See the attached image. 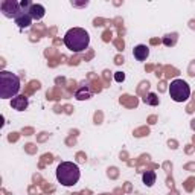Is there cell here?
<instances>
[{
  "label": "cell",
  "mask_w": 195,
  "mask_h": 195,
  "mask_svg": "<svg viewBox=\"0 0 195 195\" xmlns=\"http://www.w3.org/2000/svg\"><path fill=\"white\" fill-rule=\"evenodd\" d=\"M114 44H116V47H117L119 50H122V49H124V46H125L122 38H117V40H114Z\"/></svg>",
  "instance_id": "obj_25"
},
{
  "label": "cell",
  "mask_w": 195,
  "mask_h": 195,
  "mask_svg": "<svg viewBox=\"0 0 195 195\" xmlns=\"http://www.w3.org/2000/svg\"><path fill=\"white\" fill-rule=\"evenodd\" d=\"M195 187V178H187L186 183H185V189H186L187 192H192Z\"/></svg>",
  "instance_id": "obj_18"
},
{
  "label": "cell",
  "mask_w": 195,
  "mask_h": 195,
  "mask_svg": "<svg viewBox=\"0 0 195 195\" xmlns=\"http://www.w3.org/2000/svg\"><path fill=\"white\" fill-rule=\"evenodd\" d=\"M169 95L172 98V101H175V102H185L191 96V89L186 81L174 79L169 85Z\"/></svg>",
  "instance_id": "obj_4"
},
{
  "label": "cell",
  "mask_w": 195,
  "mask_h": 195,
  "mask_svg": "<svg viewBox=\"0 0 195 195\" xmlns=\"http://www.w3.org/2000/svg\"><path fill=\"white\" fill-rule=\"evenodd\" d=\"M185 168H186L187 171H195V163H187Z\"/></svg>",
  "instance_id": "obj_35"
},
{
  "label": "cell",
  "mask_w": 195,
  "mask_h": 195,
  "mask_svg": "<svg viewBox=\"0 0 195 195\" xmlns=\"http://www.w3.org/2000/svg\"><path fill=\"white\" fill-rule=\"evenodd\" d=\"M192 128L195 130V121H192Z\"/></svg>",
  "instance_id": "obj_49"
},
{
  "label": "cell",
  "mask_w": 195,
  "mask_h": 195,
  "mask_svg": "<svg viewBox=\"0 0 195 195\" xmlns=\"http://www.w3.org/2000/svg\"><path fill=\"white\" fill-rule=\"evenodd\" d=\"M156 75H157V76L162 75V67H157V69H156Z\"/></svg>",
  "instance_id": "obj_41"
},
{
  "label": "cell",
  "mask_w": 195,
  "mask_h": 195,
  "mask_svg": "<svg viewBox=\"0 0 195 195\" xmlns=\"http://www.w3.org/2000/svg\"><path fill=\"white\" fill-rule=\"evenodd\" d=\"M133 55H134V58H136L137 61H145V60L148 58V55H150V49H148L145 44H139V46L134 47Z\"/></svg>",
  "instance_id": "obj_8"
},
{
  "label": "cell",
  "mask_w": 195,
  "mask_h": 195,
  "mask_svg": "<svg viewBox=\"0 0 195 195\" xmlns=\"http://www.w3.org/2000/svg\"><path fill=\"white\" fill-rule=\"evenodd\" d=\"M44 12H46L44 6H43V5H38V3H32V6L27 9V14L34 18V20H41V18L44 17Z\"/></svg>",
  "instance_id": "obj_6"
},
{
  "label": "cell",
  "mask_w": 195,
  "mask_h": 195,
  "mask_svg": "<svg viewBox=\"0 0 195 195\" xmlns=\"http://www.w3.org/2000/svg\"><path fill=\"white\" fill-rule=\"evenodd\" d=\"M72 5L76 6V8H82V6H87L89 2H87V0H85V2H72Z\"/></svg>",
  "instance_id": "obj_26"
},
{
  "label": "cell",
  "mask_w": 195,
  "mask_h": 195,
  "mask_svg": "<svg viewBox=\"0 0 195 195\" xmlns=\"http://www.w3.org/2000/svg\"><path fill=\"white\" fill-rule=\"evenodd\" d=\"M148 121H150V124H156L157 117H156V116H150V119H148Z\"/></svg>",
  "instance_id": "obj_39"
},
{
  "label": "cell",
  "mask_w": 195,
  "mask_h": 195,
  "mask_svg": "<svg viewBox=\"0 0 195 195\" xmlns=\"http://www.w3.org/2000/svg\"><path fill=\"white\" fill-rule=\"evenodd\" d=\"M156 178H157V175H156L154 171H151V169L145 171V172H143V185L151 187L154 183H156Z\"/></svg>",
  "instance_id": "obj_10"
},
{
  "label": "cell",
  "mask_w": 195,
  "mask_h": 195,
  "mask_svg": "<svg viewBox=\"0 0 195 195\" xmlns=\"http://www.w3.org/2000/svg\"><path fill=\"white\" fill-rule=\"evenodd\" d=\"M165 70H166V78L177 76V75H178V70H177V69H174V67H166Z\"/></svg>",
  "instance_id": "obj_21"
},
{
  "label": "cell",
  "mask_w": 195,
  "mask_h": 195,
  "mask_svg": "<svg viewBox=\"0 0 195 195\" xmlns=\"http://www.w3.org/2000/svg\"><path fill=\"white\" fill-rule=\"evenodd\" d=\"M29 192H31V194H35V187H29Z\"/></svg>",
  "instance_id": "obj_46"
},
{
  "label": "cell",
  "mask_w": 195,
  "mask_h": 195,
  "mask_svg": "<svg viewBox=\"0 0 195 195\" xmlns=\"http://www.w3.org/2000/svg\"><path fill=\"white\" fill-rule=\"evenodd\" d=\"M148 89H150V82H148V81H143V82H140V85H139L137 91H139V95H143V96H146L145 90L148 91Z\"/></svg>",
  "instance_id": "obj_17"
},
{
  "label": "cell",
  "mask_w": 195,
  "mask_h": 195,
  "mask_svg": "<svg viewBox=\"0 0 195 195\" xmlns=\"http://www.w3.org/2000/svg\"><path fill=\"white\" fill-rule=\"evenodd\" d=\"M47 137H49V134H47V133H40V136H38V142H44Z\"/></svg>",
  "instance_id": "obj_32"
},
{
  "label": "cell",
  "mask_w": 195,
  "mask_h": 195,
  "mask_svg": "<svg viewBox=\"0 0 195 195\" xmlns=\"http://www.w3.org/2000/svg\"><path fill=\"white\" fill-rule=\"evenodd\" d=\"M21 133L25 134V136H31V134H34V128H23Z\"/></svg>",
  "instance_id": "obj_30"
},
{
  "label": "cell",
  "mask_w": 195,
  "mask_h": 195,
  "mask_svg": "<svg viewBox=\"0 0 195 195\" xmlns=\"http://www.w3.org/2000/svg\"><path fill=\"white\" fill-rule=\"evenodd\" d=\"M114 60H116V61H114L116 64H122V62H124V58H122L121 55H117V56H116Z\"/></svg>",
  "instance_id": "obj_37"
},
{
  "label": "cell",
  "mask_w": 195,
  "mask_h": 195,
  "mask_svg": "<svg viewBox=\"0 0 195 195\" xmlns=\"http://www.w3.org/2000/svg\"><path fill=\"white\" fill-rule=\"evenodd\" d=\"M25 151L29 154H34V152H37V146L34 143H27V145H25Z\"/></svg>",
  "instance_id": "obj_22"
},
{
  "label": "cell",
  "mask_w": 195,
  "mask_h": 195,
  "mask_svg": "<svg viewBox=\"0 0 195 195\" xmlns=\"http://www.w3.org/2000/svg\"><path fill=\"white\" fill-rule=\"evenodd\" d=\"M160 43V40H157V38H152L151 40V44H159Z\"/></svg>",
  "instance_id": "obj_40"
},
{
  "label": "cell",
  "mask_w": 195,
  "mask_h": 195,
  "mask_svg": "<svg viewBox=\"0 0 195 195\" xmlns=\"http://www.w3.org/2000/svg\"><path fill=\"white\" fill-rule=\"evenodd\" d=\"M189 76H195V61L189 66Z\"/></svg>",
  "instance_id": "obj_31"
},
{
  "label": "cell",
  "mask_w": 195,
  "mask_h": 195,
  "mask_svg": "<svg viewBox=\"0 0 195 195\" xmlns=\"http://www.w3.org/2000/svg\"><path fill=\"white\" fill-rule=\"evenodd\" d=\"M191 27H192V29H195V21H194V20L191 21Z\"/></svg>",
  "instance_id": "obj_48"
},
{
  "label": "cell",
  "mask_w": 195,
  "mask_h": 195,
  "mask_svg": "<svg viewBox=\"0 0 195 195\" xmlns=\"http://www.w3.org/2000/svg\"><path fill=\"white\" fill-rule=\"evenodd\" d=\"M11 107L17 111H23L27 108V96L26 95H20V96H15L12 101H11Z\"/></svg>",
  "instance_id": "obj_7"
},
{
  "label": "cell",
  "mask_w": 195,
  "mask_h": 195,
  "mask_svg": "<svg viewBox=\"0 0 195 195\" xmlns=\"http://www.w3.org/2000/svg\"><path fill=\"white\" fill-rule=\"evenodd\" d=\"M38 89H40V82H38V81H31L29 85L25 87V95H32V93Z\"/></svg>",
  "instance_id": "obj_14"
},
{
  "label": "cell",
  "mask_w": 195,
  "mask_h": 195,
  "mask_svg": "<svg viewBox=\"0 0 195 195\" xmlns=\"http://www.w3.org/2000/svg\"><path fill=\"white\" fill-rule=\"evenodd\" d=\"M165 85H166L165 82H160V91H165Z\"/></svg>",
  "instance_id": "obj_42"
},
{
  "label": "cell",
  "mask_w": 195,
  "mask_h": 195,
  "mask_svg": "<svg viewBox=\"0 0 195 195\" xmlns=\"http://www.w3.org/2000/svg\"><path fill=\"white\" fill-rule=\"evenodd\" d=\"M114 79L117 81V82H122V81L125 79V75L122 73V72H116V73H114Z\"/></svg>",
  "instance_id": "obj_23"
},
{
  "label": "cell",
  "mask_w": 195,
  "mask_h": 195,
  "mask_svg": "<svg viewBox=\"0 0 195 195\" xmlns=\"http://www.w3.org/2000/svg\"><path fill=\"white\" fill-rule=\"evenodd\" d=\"M186 152H192V148H191V145H187V148H186Z\"/></svg>",
  "instance_id": "obj_47"
},
{
  "label": "cell",
  "mask_w": 195,
  "mask_h": 195,
  "mask_svg": "<svg viewBox=\"0 0 195 195\" xmlns=\"http://www.w3.org/2000/svg\"><path fill=\"white\" fill-rule=\"evenodd\" d=\"M168 145L171 146V148H172V150H175V148H177V142H175V140H169Z\"/></svg>",
  "instance_id": "obj_38"
},
{
  "label": "cell",
  "mask_w": 195,
  "mask_h": 195,
  "mask_svg": "<svg viewBox=\"0 0 195 195\" xmlns=\"http://www.w3.org/2000/svg\"><path fill=\"white\" fill-rule=\"evenodd\" d=\"M102 40H104V41H110V40H111V31H110V29H107L105 32L102 34Z\"/></svg>",
  "instance_id": "obj_24"
},
{
  "label": "cell",
  "mask_w": 195,
  "mask_h": 195,
  "mask_svg": "<svg viewBox=\"0 0 195 195\" xmlns=\"http://www.w3.org/2000/svg\"><path fill=\"white\" fill-rule=\"evenodd\" d=\"M40 180H41V177H40L38 174H37V175H34V181H40Z\"/></svg>",
  "instance_id": "obj_44"
},
{
  "label": "cell",
  "mask_w": 195,
  "mask_h": 195,
  "mask_svg": "<svg viewBox=\"0 0 195 195\" xmlns=\"http://www.w3.org/2000/svg\"><path fill=\"white\" fill-rule=\"evenodd\" d=\"M101 119H102V114H101V113H96V114H95V124H101Z\"/></svg>",
  "instance_id": "obj_33"
},
{
  "label": "cell",
  "mask_w": 195,
  "mask_h": 195,
  "mask_svg": "<svg viewBox=\"0 0 195 195\" xmlns=\"http://www.w3.org/2000/svg\"><path fill=\"white\" fill-rule=\"evenodd\" d=\"M61 91L58 89H52V90H47V99H58L61 98Z\"/></svg>",
  "instance_id": "obj_16"
},
{
  "label": "cell",
  "mask_w": 195,
  "mask_h": 195,
  "mask_svg": "<svg viewBox=\"0 0 195 195\" xmlns=\"http://www.w3.org/2000/svg\"><path fill=\"white\" fill-rule=\"evenodd\" d=\"M108 177H111V178L117 177V169H116V168H110V169H108Z\"/></svg>",
  "instance_id": "obj_28"
},
{
  "label": "cell",
  "mask_w": 195,
  "mask_h": 195,
  "mask_svg": "<svg viewBox=\"0 0 195 195\" xmlns=\"http://www.w3.org/2000/svg\"><path fill=\"white\" fill-rule=\"evenodd\" d=\"M102 23H107V20H104V18H95V21H93L95 26H102Z\"/></svg>",
  "instance_id": "obj_29"
},
{
  "label": "cell",
  "mask_w": 195,
  "mask_h": 195,
  "mask_svg": "<svg viewBox=\"0 0 195 195\" xmlns=\"http://www.w3.org/2000/svg\"><path fill=\"white\" fill-rule=\"evenodd\" d=\"M62 43L66 44L67 49H70L72 52H82L87 50L90 43L89 32L82 27H72L66 32V35L62 38Z\"/></svg>",
  "instance_id": "obj_1"
},
{
  "label": "cell",
  "mask_w": 195,
  "mask_h": 195,
  "mask_svg": "<svg viewBox=\"0 0 195 195\" xmlns=\"http://www.w3.org/2000/svg\"><path fill=\"white\" fill-rule=\"evenodd\" d=\"M177 34H168V35H165V38H163V43H165V46H174L175 43H177Z\"/></svg>",
  "instance_id": "obj_15"
},
{
  "label": "cell",
  "mask_w": 195,
  "mask_h": 195,
  "mask_svg": "<svg viewBox=\"0 0 195 195\" xmlns=\"http://www.w3.org/2000/svg\"><path fill=\"white\" fill-rule=\"evenodd\" d=\"M0 9H2V12H3V15L8 18H17L23 11H21V6H20V3L15 2V0H5V2H2V5H0Z\"/></svg>",
  "instance_id": "obj_5"
},
{
  "label": "cell",
  "mask_w": 195,
  "mask_h": 195,
  "mask_svg": "<svg viewBox=\"0 0 195 195\" xmlns=\"http://www.w3.org/2000/svg\"><path fill=\"white\" fill-rule=\"evenodd\" d=\"M66 111H67V113H70V111H72V107L70 105H66Z\"/></svg>",
  "instance_id": "obj_45"
},
{
  "label": "cell",
  "mask_w": 195,
  "mask_h": 195,
  "mask_svg": "<svg viewBox=\"0 0 195 195\" xmlns=\"http://www.w3.org/2000/svg\"><path fill=\"white\" fill-rule=\"evenodd\" d=\"M52 160H53V157L50 156V154H44V156L41 157V162H40V168H44V165H46V163H47V162L50 163Z\"/></svg>",
  "instance_id": "obj_19"
},
{
  "label": "cell",
  "mask_w": 195,
  "mask_h": 195,
  "mask_svg": "<svg viewBox=\"0 0 195 195\" xmlns=\"http://www.w3.org/2000/svg\"><path fill=\"white\" fill-rule=\"evenodd\" d=\"M85 156H84V154H82V152H78V162H85Z\"/></svg>",
  "instance_id": "obj_36"
},
{
  "label": "cell",
  "mask_w": 195,
  "mask_h": 195,
  "mask_svg": "<svg viewBox=\"0 0 195 195\" xmlns=\"http://www.w3.org/2000/svg\"><path fill=\"white\" fill-rule=\"evenodd\" d=\"M110 73H111V72H108V70L104 72V79H105V84H108V81H110Z\"/></svg>",
  "instance_id": "obj_34"
},
{
  "label": "cell",
  "mask_w": 195,
  "mask_h": 195,
  "mask_svg": "<svg viewBox=\"0 0 195 195\" xmlns=\"http://www.w3.org/2000/svg\"><path fill=\"white\" fill-rule=\"evenodd\" d=\"M56 84H64V79L62 78H56Z\"/></svg>",
  "instance_id": "obj_43"
},
{
  "label": "cell",
  "mask_w": 195,
  "mask_h": 195,
  "mask_svg": "<svg viewBox=\"0 0 195 195\" xmlns=\"http://www.w3.org/2000/svg\"><path fill=\"white\" fill-rule=\"evenodd\" d=\"M143 102L148 105H159V98L156 93H148L146 96H143Z\"/></svg>",
  "instance_id": "obj_12"
},
{
  "label": "cell",
  "mask_w": 195,
  "mask_h": 195,
  "mask_svg": "<svg viewBox=\"0 0 195 195\" xmlns=\"http://www.w3.org/2000/svg\"><path fill=\"white\" fill-rule=\"evenodd\" d=\"M81 177L79 168L73 162H61L56 168V180L62 186H75Z\"/></svg>",
  "instance_id": "obj_2"
},
{
  "label": "cell",
  "mask_w": 195,
  "mask_h": 195,
  "mask_svg": "<svg viewBox=\"0 0 195 195\" xmlns=\"http://www.w3.org/2000/svg\"><path fill=\"white\" fill-rule=\"evenodd\" d=\"M194 142H195V136H194Z\"/></svg>",
  "instance_id": "obj_51"
},
{
  "label": "cell",
  "mask_w": 195,
  "mask_h": 195,
  "mask_svg": "<svg viewBox=\"0 0 195 195\" xmlns=\"http://www.w3.org/2000/svg\"><path fill=\"white\" fill-rule=\"evenodd\" d=\"M148 133H150V130L145 127V128H139V130H136V131H134V136H136V137H142V136H146Z\"/></svg>",
  "instance_id": "obj_20"
},
{
  "label": "cell",
  "mask_w": 195,
  "mask_h": 195,
  "mask_svg": "<svg viewBox=\"0 0 195 195\" xmlns=\"http://www.w3.org/2000/svg\"><path fill=\"white\" fill-rule=\"evenodd\" d=\"M18 91H20V78L17 75L6 70L0 72V98L2 99L15 98Z\"/></svg>",
  "instance_id": "obj_3"
},
{
  "label": "cell",
  "mask_w": 195,
  "mask_h": 195,
  "mask_svg": "<svg viewBox=\"0 0 195 195\" xmlns=\"http://www.w3.org/2000/svg\"><path fill=\"white\" fill-rule=\"evenodd\" d=\"M90 95H91V93H90L89 87H81V89L75 93V98L79 99V101H84V99H89Z\"/></svg>",
  "instance_id": "obj_11"
},
{
  "label": "cell",
  "mask_w": 195,
  "mask_h": 195,
  "mask_svg": "<svg viewBox=\"0 0 195 195\" xmlns=\"http://www.w3.org/2000/svg\"><path fill=\"white\" fill-rule=\"evenodd\" d=\"M72 195H79V194H72Z\"/></svg>",
  "instance_id": "obj_50"
},
{
  "label": "cell",
  "mask_w": 195,
  "mask_h": 195,
  "mask_svg": "<svg viewBox=\"0 0 195 195\" xmlns=\"http://www.w3.org/2000/svg\"><path fill=\"white\" fill-rule=\"evenodd\" d=\"M121 104H124L127 107H136L137 105V99L128 96V95H124V96L121 98Z\"/></svg>",
  "instance_id": "obj_13"
},
{
  "label": "cell",
  "mask_w": 195,
  "mask_h": 195,
  "mask_svg": "<svg viewBox=\"0 0 195 195\" xmlns=\"http://www.w3.org/2000/svg\"><path fill=\"white\" fill-rule=\"evenodd\" d=\"M8 140L9 142H17L18 140V133H11L8 136Z\"/></svg>",
  "instance_id": "obj_27"
},
{
  "label": "cell",
  "mask_w": 195,
  "mask_h": 195,
  "mask_svg": "<svg viewBox=\"0 0 195 195\" xmlns=\"http://www.w3.org/2000/svg\"><path fill=\"white\" fill-rule=\"evenodd\" d=\"M32 23V17L27 14V11H23L17 18H15V25H18V27L25 29V27H29Z\"/></svg>",
  "instance_id": "obj_9"
}]
</instances>
